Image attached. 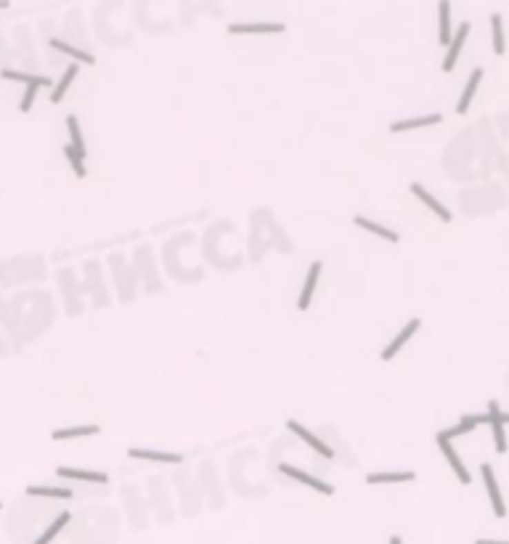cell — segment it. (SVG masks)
Returning a JSON list of instances; mask_svg holds the SVG:
<instances>
[{"label":"cell","instance_id":"6da1fadb","mask_svg":"<svg viewBox=\"0 0 509 544\" xmlns=\"http://www.w3.org/2000/svg\"><path fill=\"white\" fill-rule=\"evenodd\" d=\"M109 266H112V271H114V282H117V289H119V300L122 303H130L133 298H136L138 292V273L133 269V263H128V258L114 253V255L109 258Z\"/></svg>","mask_w":509,"mask_h":544},{"label":"cell","instance_id":"7a4b0ae2","mask_svg":"<svg viewBox=\"0 0 509 544\" xmlns=\"http://www.w3.org/2000/svg\"><path fill=\"white\" fill-rule=\"evenodd\" d=\"M85 292L90 295V300H93V306L96 308H103L109 306V289H106V279H103L101 273V260H88L85 263Z\"/></svg>","mask_w":509,"mask_h":544},{"label":"cell","instance_id":"3957f363","mask_svg":"<svg viewBox=\"0 0 509 544\" xmlns=\"http://www.w3.org/2000/svg\"><path fill=\"white\" fill-rule=\"evenodd\" d=\"M435 443H438L441 454L446 457V462H448V467L454 470V476H457L459 483H461V486H470V483H472V473L467 470L464 459H461V454L457 451V446H454V438H451V436H448L446 430H438V436H435Z\"/></svg>","mask_w":509,"mask_h":544},{"label":"cell","instance_id":"277c9868","mask_svg":"<svg viewBox=\"0 0 509 544\" xmlns=\"http://www.w3.org/2000/svg\"><path fill=\"white\" fill-rule=\"evenodd\" d=\"M133 269H136L138 279L143 282V289H146V292H159V289H162V279H159V273H157V263L152 260V247H149V244H141L136 250Z\"/></svg>","mask_w":509,"mask_h":544},{"label":"cell","instance_id":"5b68a950","mask_svg":"<svg viewBox=\"0 0 509 544\" xmlns=\"http://www.w3.org/2000/svg\"><path fill=\"white\" fill-rule=\"evenodd\" d=\"M488 427H491V438H493V449L496 454H507L509 443H507V422H509V411H501L499 401H488Z\"/></svg>","mask_w":509,"mask_h":544},{"label":"cell","instance_id":"8992f818","mask_svg":"<svg viewBox=\"0 0 509 544\" xmlns=\"http://www.w3.org/2000/svg\"><path fill=\"white\" fill-rule=\"evenodd\" d=\"M480 478H483V486H486V494H488L491 512L496 518H507V502H504V496H501L499 480H496V473H493V465L480 462Z\"/></svg>","mask_w":509,"mask_h":544},{"label":"cell","instance_id":"52a82bcc","mask_svg":"<svg viewBox=\"0 0 509 544\" xmlns=\"http://www.w3.org/2000/svg\"><path fill=\"white\" fill-rule=\"evenodd\" d=\"M279 473H281L284 478H289V480H295V483H300V486L310 489V492H319V494H323V496H332V494H335V486H329L326 480L310 476V473L300 470V467H295V465L281 462V465H279Z\"/></svg>","mask_w":509,"mask_h":544},{"label":"cell","instance_id":"ba28073f","mask_svg":"<svg viewBox=\"0 0 509 544\" xmlns=\"http://www.w3.org/2000/svg\"><path fill=\"white\" fill-rule=\"evenodd\" d=\"M59 284H61V292H64V306H67V313L69 316H77L80 311H83V298H80V292L85 287L77 284V276L72 269H61L59 271Z\"/></svg>","mask_w":509,"mask_h":544},{"label":"cell","instance_id":"9c48e42d","mask_svg":"<svg viewBox=\"0 0 509 544\" xmlns=\"http://www.w3.org/2000/svg\"><path fill=\"white\" fill-rule=\"evenodd\" d=\"M419 329H422V319H419V316H411V319H408V322L403 324L401 329H398V335H395V338H392V340L388 342L385 348H382L379 358H382V361H392V358L403 351V345H408V340H411V338H414Z\"/></svg>","mask_w":509,"mask_h":544},{"label":"cell","instance_id":"30bf717a","mask_svg":"<svg viewBox=\"0 0 509 544\" xmlns=\"http://www.w3.org/2000/svg\"><path fill=\"white\" fill-rule=\"evenodd\" d=\"M470 32H472V24H470V21H461L457 30H454V37H451V43L446 46V56H443V64H441L443 72H454V67H457L459 56H461V48H464V43H467Z\"/></svg>","mask_w":509,"mask_h":544},{"label":"cell","instance_id":"8fae6325","mask_svg":"<svg viewBox=\"0 0 509 544\" xmlns=\"http://www.w3.org/2000/svg\"><path fill=\"white\" fill-rule=\"evenodd\" d=\"M408 191H411V194H414V197H417V200H419V202H422L424 207H427V210H430V213L438 218V221L451 223V218H454V215H451V210H448V207H446V204H443L441 200H438V197L430 191V188H424L419 181H414V184L408 186Z\"/></svg>","mask_w":509,"mask_h":544},{"label":"cell","instance_id":"7c38bea8","mask_svg":"<svg viewBox=\"0 0 509 544\" xmlns=\"http://www.w3.org/2000/svg\"><path fill=\"white\" fill-rule=\"evenodd\" d=\"M287 427L292 430V433H295V436H297V438H300V441L306 443L310 451H316V454H319V457H323V459H335V449H332L329 443H323L321 438L316 436V433H310V430H308L303 422H297V420H287Z\"/></svg>","mask_w":509,"mask_h":544},{"label":"cell","instance_id":"4fadbf2b","mask_svg":"<svg viewBox=\"0 0 509 544\" xmlns=\"http://www.w3.org/2000/svg\"><path fill=\"white\" fill-rule=\"evenodd\" d=\"M321 271H323L321 260H313V263L308 266L306 282H303V289H300V295H297V311H308V308H310L313 295H316V287H319V279H321Z\"/></svg>","mask_w":509,"mask_h":544},{"label":"cell","instance_id":"5bb4252c","mask_svg":"<svg viewBox=\"0 0 509 544\" xmlns=\"http://www.w3.org/2000/svg\"><path fill=\"white\" fill-rule=\"evenodd\" d=\"M128 457L149 465H183V454L178 451H159V449H128Z\"/></svg>","mask_w":509,"mask_h":544},{"label":"cell","instance_id":"9a60e30c","mask_svg":"<svg viewBox=\"0 0 509 544\" xmlns=\"http://www.w3.org/2000/svg\"><path fill=\"white\" fill-rule=\"evenodd\" d=\"M287 30L281 21H234L228 35H281Z\"/></svg>","mask_w":509,"mask_h":544},{"label":"cell","instance_id":"2e32d148","mask_svg":"<svg viewBox=\"0 0 509 544\" xmlns=\"http://www.w3.org/2000/svg\"><path fill=\"white\" fill-rule=\"evenodd\" d=\"M441 122H443V115L432 112V115H417V117L395 119V122H390V125H388V130H390V133H408V130H419V128L441 125Z\"/></svg>","mask_w":509,"mask_h":544},{"label":"cell","instance_id":"e0dca14e","mask_svg":"<svg viewBox=\"0 0 509 544\" xmlns=\"http://www.w3.org/2000/svg\"><path fill=\"white\" fill-rule=\"evenodd\" d=\"M56 476L67 478V480H83L93 486H109V476L101 470H74V467H56Z\"/></svg>","mask_w":509,"mask_h":544},{"label":"cell","instance_id":"ac0fdd59","mask_svg":"<svg viewBox=\"0 0 509 544\" xmlns=\"http://www.w3.org/2000/svg\"><path fill=\"white\" fill-rule=\"evenodd\" d=\"M483 75H486L483 67L472 69V75H470V80H467V86H464V90H461V96H459V101H457V115H467V109L472 106L477 88H480V83H483Z\"/></svg>","mask_w":509,"mask_h":544},{"label":"cell","instance_id":"d6986e66","mask_svg":"<svg viewBox=\"0 0 509 544\" xmlns=\"http://www.w3.org/2000/svg\"><path fill=\"white\" fill-rule=\"evenodd\" d=\"M353 223H356L361 231H369L372 237L385 239V242H390V244H398V242H401V234H398V231H392V229H388V226H382V223L372 221V218H366V215H356V218H353Z\"/></svg>","mask_w":509,"mask_h":544},{"label":"cell","instance_id":"ffe728a7","mask_svg":"<svg viewBox=\"0 0 509 544\" xmlns=\"http://www.w3.org/2000/svg\"><path fill=\"white\" fill-rule=\"evenodd\" d=\"M454 37V21H451V0H438V43L443 48Z\"/></svg>","mask_w":509,"mask_h":544},{"label":"cell","instance_id":"44dd1931","mask_svg":"<svg viewBox=\"0 0 509 544\" xmlns=\"http://www.w3.org/2000/svg\"><path fill=\"white\" fill-rule=\"evenodd\" d=\"M414 478H417L414 470H401V473L385 470V473H369V476H366V483H369V486H392V483H411Z\"/></svg>","mask_w":509,"mask_h":544},{"label":"cell","instance_id":"7402d4cb","mask_svg":"<svg viewBox=\"0 0 509 544\" xmlns=\"http://www.w3.org/2000/svg\"><path fill=\"white\" fill-rule=\"evenodd\" d=\"M99 425H77V427H59L53 430V441H74V438H88V436H99Z\"/></svg>","mask_w":509,"mask_h":544},{"label":"cell","instance_id":"603a6c76","mask_svg":"<svg viewBox=\"0 0 509 544\" xmlns=\"http://www.w3.org/2000/svg\"><path fill=\"white\" fill-rule=\"evenodd\" d=\"M480 425H488V414H464L457 425L451 427V430H446V433H448L451 438H459V436L472 433V430L480 427Z\"/></svg>","mask_w":509,"mask_h":544},{"label":"cell","instance_id":"cb8c5ba5","mask_svg":"<svg viewBox=\"0 0 509 544\" xmlns=\"http://www.w3.org/2000/svg\"><path fill=\"white\" fill-rule=\"evenodd\" d=\"M491 46L496 56L507 53V37H504V19H501V14H493L491 17Z\"/></svg>","mask_w":509,"mask_h":544},{"label":"cell","instance_id":"d4e9b609","mask_svg":"<svg viewBox=\"0 0 509 544\" xmlns=\"http://www.w3.org/2000/svg\"><path fill=\"white\" fill-rule=\"evenodd\" d=\"M77 64H69L67 69H64V75H61V80L59 83H53V90H51V104H59L64 96H67L69 86L74 83V77H77Z\"/></svg>","mask_w":509,"mask_h":544},{"label":"cell","instance_id":"484cf974","mask_svg":"<svg viewBox=\"0 0 509 544\" xmlns=\"http://www.w3.org/2000/svg\"><path fill=\"white\" fill-rule=\"evenodd\" d=\"M69 521H72V512H59V515H56V521H53L51 526L46 528V531H43V534H40V536L34 539V544H51L53 539H56V536H59V534H61V531L67 528Z\"/></svg>","mask_w":509,"mask_h":544},{"label":"cell","instance_id":"4316f807","mask_svg":"<svg viewBox=\"0 0 509 544\" xmlns=\"http://www.w3.org/2000/svg\"><path fill=\"white\" fill-rule=\"evenodd\" d=\"M67 130H69V146H72L74 152H80L83 157H88V146H85L83 128H80V119L74 117V115H69V117H67Z\"/></svg>","mask_w":509,"mask_h":544},{"label":"cell","instance_id":"83f0119b","mask_svg":"<svg viewBox=\"0 0 509 544\" xmlns=\"http://www.w3.org/2000/svg\"><path fill=\"white\" fill-rule=\"evenodd\" d=\"M27 496H48V499H72L74 492L67 486H27Z\"/></svg>","mask_w":509,"mask_h":544},{"label":"cell","instance_id":"f1b7e54d","mask_svg":"<svg viewBox=\"0 0 509 544\" xmlns=\"http://www.w3.org/2000/svg\"><path fill=\"white\" fill-rule=\"evenodd\" d=\"M51 46L56 48V51H61V53H67V56H72L74 61H80V64H96V59H93V53H88V51H80V48H74V46H69V43H64V40H56L53 37L51 40Z\"/></svg>","mask_w":509,"mask_h":544},{"label":"cell","instance_id":"f546056e","mask_svg":"<svg viewBox=\"0 0 509 544\" xmlns=\"http://www.w3.org/2000/svg\"><path fill=\"white\" fill-rule=\"evenodd\" d=\"M48 86H53L51 77H48V80H43V83H32V86L24 88V96H21V101H19V112H30L34 99H37V90H40V88H48Z\"/></svg>","mask_w":509,"mask_h":544},{"label":"cell","instance_id":"4dcf8cb0","mask_svg":"<svg viewBox=\"0 0 509 544\" xmlns=\"http://www.w3.org/2000/svg\"><path fill=\"white\" fill-rule=\"evenodd\" d=\"M0 75H3V80H17V83H24V86H32V83H43V80H48L46 75H30V72H17V69H3Z\"/></svg>","mask_w":509,"mask_h":544},{"label":"cell","instance_id":"1f68e13d","mask_svg":"<svg viewBox=\"0 0 509 544\" xmlns=\"http://www.w3.org/2000/svg\"><path fill=\"white\" fill-rule=\"evenodd\" d=\"M64 157L69 159V165H72V171H74L77 178H85V175H88V168H85V159H88V157H83L80 152H74L69 144H64Z\"/></svg>","mask_w":509,"mask_h":544},{"label":"cell","instance_id":"d6a6232c","mask_svg":"<svg viewBox=\"0 0 509 544\" xmlns=\"http://www.w3.org/2000/svg\"><path fill=\"white\" fill-rule=\"evenodd\" d=\"M475 544H509L504 539H475Z\"/></svg>","mask_w":509,"mask_h":544},{"label":"cell","instance_id":"836d02e7","mask_svg":"<svg viewBox=\"0 0 509 544\" xmlns=\"http://www.w3.org/2000/svg\"><path fill=\"white\" fill-rule=\"evenodd\" d=\"M390 544H403V539H401L398 534H392V536H390Z\"/></svg>","mask_w":509,"mask_h":544},{"label":"cell","instance_id":"e575fe53","mask_svg":"<svg viewBox=\"0 0 509 544\" xmlns=\"http://www.w3.org/2000/svg\"><path fill=\"white\" fill-rule=\"evenodd\" d=\"M8 6H11V0H0V11H3V8H8Z\"/></svg>","mask_w":509,"mask_h":544},{"label":"cell","instance_id":"d590c367","mask_svg":"<svg viewBox=\"0 0 509 544\" xmlns=\"http://www.w3.org/2000/svg\"><path fill=\"white\" fill-rule=\"evenodd\" d=\"M0 507H3V502H0Z\"/></svg>","mask_w":509,"mask_h":544}]
</instances>
